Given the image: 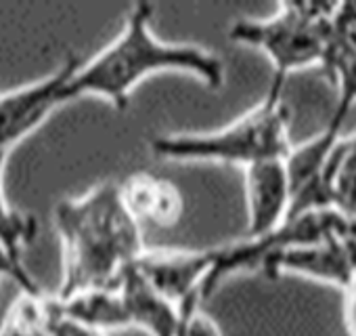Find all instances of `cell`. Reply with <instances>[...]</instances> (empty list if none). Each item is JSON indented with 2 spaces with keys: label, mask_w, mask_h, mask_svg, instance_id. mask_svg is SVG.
Segmentation results:
<instances>
[{
  "label": "cell",
  "mask_w": 356,
  "mask_h": 336,
  "mask_svg": "<svg viewBox=\"0 0 356 336\" xmlns=\"http://www.w3.org/2000/svg\"><path fill=\"white\" fill-rule=\"evenodd\" d=\"M155 9L147 3L132 5L122 32L92 59L82 61L67 82V101L95 95L124 112L132 91L155 74H189L210 89L225 84V61L200 47L165 43L151 28Z\"/></svg>",
  "instance_id": "1"
},
{
  "label": "cell",
  "mask_w": 356,
  "mask_h": 336,
  "mask_svg": "<svg viewBox=\"0 0 356 336\" xmlns=\"http://www.w3.org/2000/svg\"><path fill=\"white\" fill-rule=\"evenodd\" d=\"M53 223L61 244L57 296L118 286L143 254L140 223L128 213L118 183H99L55 206Z\"/></svg>",
  "instance_id": "2"
},
{
  "label": "cell",
  "mask_w": 356,
  "mask_h": 336,
  "mask_svg": "<svg viewBox=\"0 0 356 336\" xmlns=\"http://www.w3.org/2000/svg\"><path fill=\"white\" fill-rule=\"evenodd\" d=\"M285 84L270 78L264 97L222 128L151 139V153L165 162H218L239 168L287 158L293 145L289 141V105L283 97Z\"/></svg>",
  "instance_id": "3"
},
{
  "label": "cell",
  "mask_w": 356,
  "mask_h": 336,
  "mask_svg": "<svg viewBox=\"0 0 356 336\" xmlns=\"http://www.w3.org/2000/svg\"><path fill=\"white\" fill-rule=\"evenodd\" d=\"M337 7V3H283L270 17L233 22L229 38L264 53L273 66L270 78L287 82L289 74L325 63Z\"/></svg>",
  "instance_id": "4"
},
{
  "label": "cell",
  "mask_w": 356,
  "mask_h": 336,
  "mask_svg": "<svg viewBox=\"0 0 356 336\" xmlns=\"http://www.w3.org/2000/svg\"><path fill=\"white\" fill-rule=\"evenodd\" d=\"M80 57L70 55L53 74L0 95V149L11 151L15 143L34 132L57 107L67 103V82Z\"/></svg>",
  "instance_id": "5"
},
{
  "label": "cell",
  "mask_w": 356,
  "mask_h": 336,
  "mask_svg": "<svg viewBox=\"0 0 356 336\" xmlns=\"http://www.w3.org/2000/svg\"><path fill=\"white\" fill-rule=\"evenodd\" d=\"M216 263V248L208 250H143L134 267L168 300L181 307L202 296ZM204 298V296H202Z\"/></svg>",
  "instance_id": "6"
},
{
  "label": "cell",
  "mask_w": 356,
  "mask_h": 336,
  "mask_svg": "<svg viewBox=\"0 0 356 336\" xmlns=\"http://www.w3.org/2000/svg\"><path fill=\"white\" fill-rule=\"evenodd\" d=\"M248 238L264 236L289 219L291 181L285 158L256 162L243 168Z\"/></svg>",
  "instance_id": "7"
},
{
  "label": "cell",
  "mask_w": 356,
  "mask_h": 336,
  "mask_svg": "<svg viewBox=\"0 0 356 336\" xmlns=\"http://www.w3.org/2000/svg\"><path fill=\"white\" fill-rule=\"evenodd\" d=\"M260 271L268 277L291 273L346 288L356 271V265L333 234L321 240L291 244L277 250L264 261Z\"/></svg>",
  "instance_id": "8"
},
{
  "label": "cell",
  "mask_w": 356,
  "mask_h": 336,
  "mask_svg": "<svg viewBox=\"0 0 356 336\" xmlns=\"http://www.w3.org/2000/svg\"><path fill=\"white\" fill-rule=\"evenodd\" d=\"M122 200L138 223L174 227L185 215V198L174 183L151 173H134L120 183Z\"/></svg>",
  "instance_id": "9"
},
{
  "label": "cell",
  "mask_w": 356,
  "mask_h": 336,
  "mask_svg": "<svg viewBox=\"0 0 356 336\" xmlns=\"http://www.w3.org/2000/svg\"><path fill=\"white\" fill-rule=\"evenodd\" d=\"M118 286L130 326L145 330L149 336H178L181 307L157 292L134 265L122 275Z\"/></svg>",
  "instance_id": "10"
},
{
  "label": "cell",
  "mask_w": 356,
  "mask_h": 336,
  "mask_svg": "<svg viewBox=\"0 0 356 336\" xmlns=\"http://www.w3.org/2000/svg\"><path fill=\"white\" fill-rule=\"evenodd\" d=\"M57 300L63 319L78 323L90 332L105 334L107 330L130 326L120 286L90 288L70 296H57Z\"/></svg>",
  "instance_id": "11"
},
{
  "label": "cell",
  "mask_w": 356,
  "mask_h": 336,
  "mask_svg": "<svg viewBox=\"0 0 356 336\" xmlns=\"http://www.w3.org/2000/svg\"><path fill=\"white\" fill-rule=\"evenodd\" d=\"M61 321L57 296L26 294L7 309V315L0 323V336H51L55 326Z\"/></svg>",
  "instance_id": "12"
},
{
  "label": "cell",
  "mask_w": 356,
  "mask_h": 336,
  "mask_svg": "<svg viewBox=\"0 0 356 336\" xmlns=\"http://www.w3.org/2000/svg\"><path fill=\"white\" fill-rule=\"evenodd\" d=\"M9 151L0 149V242H3L9 252L24 263L26 248L34 242L38 234V223L32 215H26L13 208L5 196V166H7Z\"/></svg>",
  "instance_id": "13"
},
{
  "label": "cell",
  "mask_w": 356,
  "mask_h": 336,
  "mask_svg": "<svg viewBox=\"0 0 356 336\" xmlns=\"http://www.w3.org/2000/svg\"><path fill=\"white\" fill-rule=\"evenodd\" d=\"M321 68L335 84V107L331 116L346 120L356 103V51L329 49Z\"/></svg>",
  "instance_id": "14"
},
{
  "label": "cell",
  "mask_w": 356,
  "mask_h": 336,
  "mask_svg": "<svg viewBox=\"0 0 356 336\" xmlns=\"http://www.w3.org/2000/svg\"><path fill=\"white\" fill-rule=\"evenodd\" d=\"M204 298L193 296L181 305V328L178 336H222L220 323L204 311Z\"/></svg>",
  "instance_id": "15"
},
{
  "label": "cell",
  "mask_w": 356,
  "mask_h": 336,
  "mask_svg": "<svg viewBox=\"0 0 356 336\" xmlns=\"http://www.w3.org/2000/svg\"><path fill=\"white\" fill-rule=\"evenodd\" d=\"M329 49L356 51V3H346L337 7Z\"/></svg>",
  "instance_id": "16"
},
{
  "label": "cell",
  "mask_w": 356,
  "mask_h": 336,
  "mask_svg": "<svg viewBox=\"0 0 356 336\" xmlns=\"http://www.w3.org/2000/svg\"><path fill=\"white\" fill-rule=\"evenodd\" d=\"M0 280L15 282L22 288V292H26V294H40L42 292V288L36 284V280L26 269V263H19L3 242H0Z\"/></svg>",
  "instance_id": "17"
},
{
  "label": "cell",
  "mask_w": 356,
  "mask_h": 336,
  "mask_svg": "<svg viewBox=\"0 0 356 336\" xmlns=\"http://www.w3.org/2000/svg\"><path fill=\"white\" fill-rule=\"evenodd\" d=\"M343 326L348 336H356V271L343 288Z\"/></svg>",
  "instance_id": "18"
},
{
  "label": "cell",
  "mask_w": 356,
  "mask_h": 336,
  "mask_svg": "<svg viewBox=\"0 0 356 336\" xmlns=\"http://www.w3.org/2000/svg\"><path fill=\"white\" fill-rule=\"evenodd\" d=\"M51 336H97V332H90L78 323H72L67 319L61 317V321L55 326V330L51 332Z\"/></svg>",
  "instance_id": "19"
},
{
  "label": "cell",
  "mask_w": 356,
  "mask_h": 336,
  "mask_svg": "<svg viewBox=\"0 0 356 336\" xmlns=\"http://www.w3.org/2000/svg\"><path fill=\"white\" fill-rule=\"evenodd\" d=\"M97 336H105V334H97Z\"/></svg>",
  "instance_id": "20"
}]
</instances>
